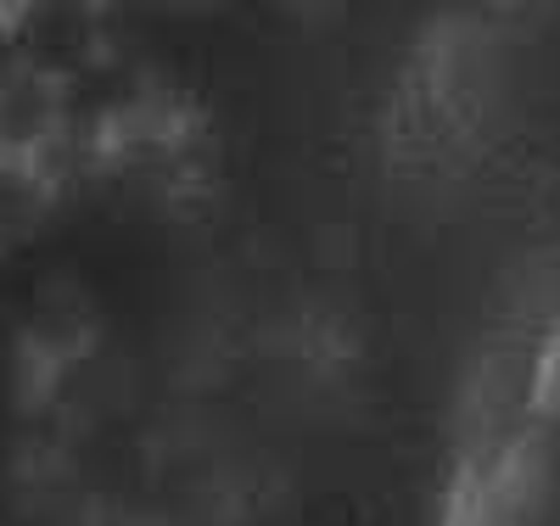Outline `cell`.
<instances>
[{"label":"cell","mask_w":560,"mask_h":526,"mask_svg":"<svg viewBox=\"0 0 560 526\" xmlns=\"http://www.w3.org/2000/svg\"><path fill=\"white\" fill-rule=\"evenodd\" d=\"M73 135V95L28 68L0 73V157H51Z\"/></svg>","instance_id":"obj_2"},{"label":"cell","mask_w":560,"mask_h":526,"mask_svg":"<svg viewBox=\"0 0 560 526\" xmlns=\"http://www.w3.org/2000/svg\"><path fill=\"white\" fill-rule=\"evenodd\" d=\"M18 68L79 90L102 68V17L90 7H18Z\"/></svg>","instance_id":"obj_1"},{"label":"cell","mask_w":560,"mask_h":526,"mask_svg":"<svg viewBox=\"0 0 560 526\" xmlns=\"http://www.w3.org/2000/svg\"><path fill=\"white\" fill-rule=\"evenodd\" d=\"M62 174L45 157H0V258L28 247L57 208Z\"/></svg>","instance_id":"obj_3"},{"label":"cell","mask_w":560,"mask_h":526,"mask_svg":"<svg viewBox=\"0 0 560 526\" xmlns=\"http://www.w3.org/2000/svg\"><path fill=\"white\" fill-rule=\"evenodd\" d=\"M18 62V7H0V73Z\"/></svg>","instance_id":"obj_4"}]
</instances>
